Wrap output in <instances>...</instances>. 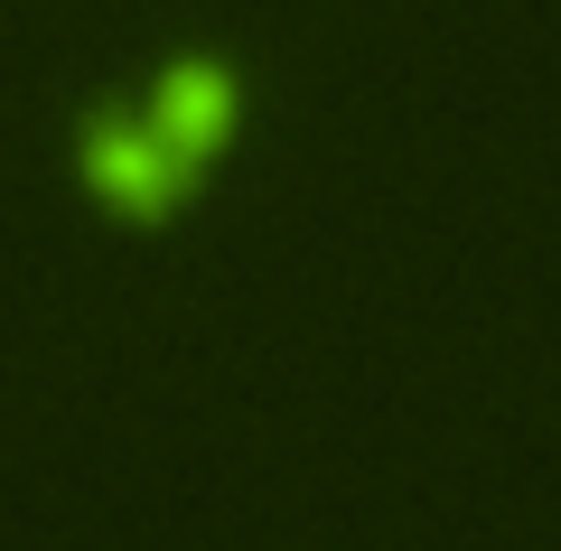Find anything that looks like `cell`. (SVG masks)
<instances>
[{
  "label": "cell",
  "mask_w": 561,
  "mask_h": 551,
  "mask_svg": "<svg viewBox=\"0 0 561 551\" xmlns=\"http://www.w3.org/2000/svg\"><path fill=\"white\" fill-rule=\"evenodd\" d=\"M140 131L160 140V150L179 159L187 177H197L206 159L234 140V76H225V66H206V57H179L160 84H150V113H140Z\"/></svg>",
  "instance_id": "2"
},
{
  "label": "cell",
  "mask_w": 561,
  "mask_h": 551,
  "mask_svg": "<svg viewBox=\"0 0 561 551\" xmlns=\"http://www.w3.org/2000/svg\"><path fill=\"white\" fill-rule=\"evenodd\" d=\"M76 169H84V187H94V206H103V216H122V225H160V216H179L187 187H197V177H187L179 159L160 150V140L140 131V122H122V113H103L94 131H84Z\"/></svg>",
  "instance_id": "1"
}]
</instances>
